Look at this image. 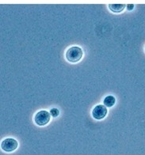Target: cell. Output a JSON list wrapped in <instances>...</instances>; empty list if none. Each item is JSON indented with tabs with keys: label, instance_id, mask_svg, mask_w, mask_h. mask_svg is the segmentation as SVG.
Returning <instances> with one entry per match:
<instances>
[{
	"label": "cell",
	"instance_id": "1",
	"mask_svg": "<svg viewBox=\"0 0 145 155\" xmlns=\"http://www.w3.org/2000/svg\"><path fill=\"white\" fill-rule=\"evenodd\" d=\"M83 51L82 48L78 46H73L68 48L66 51V59L71 63H77L82 59Z\"/></svg>",
	"mask_w": 145,
	"mask_h": 155
},
{
	"label": "cell",
	"instance_id": "2",
	"mask_svg": "<svg viewBox=\"0 0 145 155\" xmlns=\"http://www.w3.org/2000/svg\"><path fill=\"white\" fill-rule=\"evenodd\" d=\"M50 112L46 110L39 111L34 116V121L38 126H45L51 120Z\"/></svg>",
	"mask_w": 145,
	"mask_h": 155
},
{
	"label": "cell",
	"instance_id": "3",
	"mask_svg": "<svg viewBox=\"0 0 145 155\" xmlns=\"http://www.w3.org/2000/svg\"><path fill=\"white\" fill-rule=\"evenodd\" d=\"M19 143L15 139H6L1 143V148L6 152H13L18 148Z\"/></svg>",
	"mask_w": 145,
	"mask_h": 155
},
{
	"label": "cell",
	"instance_id": "4",
	"mask_svg": "<svg viewBox=\"0 0 145 155\" xmlns=\"http://www.w3.org/2000/svg\"><path fill=\"white\" fill-rule=\"evenodd\" d=\"M107 107L102 104H98L92 110V116L96 120H102L107 115Z\"/></svg>",
	"mask_w": 145,
	"mask_h": 155
},
{
	"label": "cell",
	"instance_id": "5",
	"mask_svg": "<svg viewBox=\"0 0 145 155\" xmlns=\"http://www.w3.org/2000/svg\"><path fill=\"white\" fill-rule=\"evenodd\" d=\"M126 7L125 4H118V3H113V4H109V8L112 12L114 13H121L122 12L124 9Z\"/></svg>",
	"mask_w": 145,
	"mask_h": 155
},
{
	"label": "cell",
	"instance_id": "6",
	"mask_svg": "<svg viewBox=\"0 0 145 155\" xmlns=\"http://www.w3.org/2000/svg\"><path fill=\"white\" fill-rule=\"evenodd\" d=\"M116 102V99H115L114 97L113 96H107L105 97L104 99V105L107 108H110V107L113 106Z\"/></svg>",
	"mask_w": 145,
	"mask_h": 155
},
{
	"label": "cell",
	"instance_id": "7",
	"mask_svg": "<svg viewBox=\"0 0 145 155\" xmlns=\"http://www.w3.org/2000/svg\"><path fill=\"white\" fill-rule=\"evenodd\" d=\"M50 114H51V116H52V117H57L59 115V109H57V108H52L51 110H50Z\"/></svg>",
	"mask_w": 145,
	"mask_h": 155
},
{
	"label": "cell",
	"instance_id": "8",
	"mask_svg": "<svg viewBox=\"0 0 145 155\" xmlns=\"http://www.w3.org/2000/svg\"><path fill=\"white\" fill-rule=\"evenodd\" d=\"M133 8H134V5H133V4H128V5H127V9H128V10H132Z\"/></svg>",
	"mask_w": 145,
	"mask_h": 155
}]
</instances>
